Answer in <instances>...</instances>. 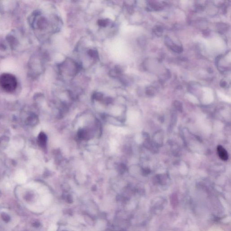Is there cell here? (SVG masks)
Segmentation results:
<instances>
[{"instance_id":"obj_6","label":"cell","mask_w":231,"mask_h":231,"mask_svg":"<svg viewBox=\"0 0 231 231\" xmlns=\"http://www.w3.org/2000/svg\"><path fill=\"white\" fill-rule=\"evenodd\" d=\"M98 24L102 27H106L107 25L109 24L110 23V20L108 19H100L97 22Z\"/></svg>"},{"instance_id":"obj_8","label":"cell","mask_w":231,"mask_h":231,"mask_svg":"<svg viewBox=\"0 0 231 231\" xmlns=\"http://www.w3.org/2000/svg\"><path fill=\"white\" fill-rule=\"evenodd\" d=\"M1 217H2V219L5 222H8L10 221L11 220L10 217L7 214H6L5 213H2L1 214Z\"/></svg>"},{"instance_id":"obj_1","label":"cell","mask_w":231,"mask_h":231,"mask_svg":"<svg viewBox=\"0 0 231 231\" xmlns=\"http://www.w3.org/2000/svg\"><path fill=\"white\" fill-rule=\"evenodd\" d=\"M17 86V81L14 75L4 73L0 76V87L7 92L14 91Z\"/></svg>"},{"instance_id":"obj_4","label":"cell","mask_w":231,"mask_h":231,"mask_svg":"<svg viewBox=\"0 0 231 231\" xmlns=\"http://www.w3.org/2000/svg\"><path fill=\"white\" fill-rule=\"evenodd\" d=\"M122 73V69L119 66H116L114 69L111 70L109 75L111 76L116 77L121 75Z\"/></svg>"},{"instance_id":"obj_9","label":"cell","mask_w":231,"mask_h":231,"mask_svg":"<svg viewBox=\"0 0 231 231\" xmlns=\"http://www.w3.org/2000/svg\"><path fill=\"white\" fill-rule=\"evenodd\" d=\"M104 102L106 103H109L112 102V99L110 98H107L104 99Z\"/></svg>"},{"instance_id":"obj_2","label":"cell","mask_w":231,"mask_h":231,"mask_svg":"<svg viewBox=\"0 0 231 231\" xmlns=\"http://www.w3.org/2000/svg\"><path fill=\"white\" fill-rule=\"evenodd\" d=\"M217 151L219 157L223 161H227L229 159V155L227 151L222 146H219L217 147Z\"/></svg>"},{"instance_id":"obj_5","label":"cell","mask_w":231,"mask_h":231,"mask_svg":"<svg viewBox=\"0 0 231 231\" xmlns=\"http://www.w3.org/2000/svg\"><path fill=\"white\" fill-rule=\"evenodd\" d=\"M87 53L90 58L95 59V60L98 59V53L96 50H94V49H90L88 51Z\"/></svg>"},{"instance_id":"obj_10","label":"cell","mask_w":231,"mask_h":231,"mask_svg":"<svg viewBox=\"0 0 231 231\" xmlns=\"http://www.w3.org/2000/svg\"><path fill=\"white\" fill-rule=\"evenodd\" d=\"M226 83L224 81H221V86L223 87H224L226 85Z\"/></svg>"},{"instance_id":"obj_3","label":"cell","mask_w":231,"mask_h":231,"mask_svg":"<svg viewBox=\"0 0 231 231\" xmlns=\"http://www.w3.org/2000/svg\"><path fill=\"white\" fill-rule=\"evenodd\" d=\"M47 136L43 132H41L38 137V143L41 147H44L46 146L47 143Z\"/></svg>"},{"instance_id":"obj_7","label":"cell","mask_w":231,"mask_h":231,"mask_svg":"<svg viewBox=\"0 0 231 231\" xmlns=\"http://www.w3.org/2000/svg\"><path fill=\"white\" fill-rule=\"evenodd\" d=\"M103 94L100 93H95L93 95V98L96 100L100 101L103 99Z\"/></svg>"}]
</instances>
